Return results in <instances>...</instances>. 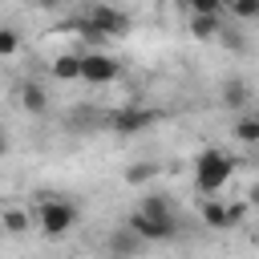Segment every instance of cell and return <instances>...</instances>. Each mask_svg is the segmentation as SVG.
I'll return each instance as SVG.
<instances>
[{"instance_id": "17", "label": "cell", "mask_w": 259, "mask_h": 259, "mask_svg": "<svg viewBox=\"0 0 259 259\" xmlns=\"http://www.w3.org/2000/svg\"><path fill=\"white\" fill-rule=\"evenodd\" d=\"M12 53H20V32L0 24V57H12Z\"/></svg>"}, {"instance_id": "4", "label": "cell", "mask_w": 259, "mask_h": 259, "mask_svg": "<svg viewBox=\"0 0 259 259\" xmlns=\"http://www.w3.org/2000/svg\"><path fill=\"white\" fill-rule=\"evenodd\" d=\"M117 77H121L117 57L101 53L97 45H93L89 53H81V81H89V85H109V81H117Z\"/></svg>"}, {"instance_id": "22", "label": "cell", "mask_w": 259, "mask_h": 259, "mask_svg": "<svg viewBox=\"0 0 259 259\" xmlns=\"http://www.w3.org/2000/svg\"><path fill=\"white\" fill-rule=\"evenodd\" d=\"M4 146H8V142H4V138H0V154H4Z\"/></svg>"}, {"instance_id": "9", "label": "cell", "mask_w": 259, "mask_h": 259, "mask_svg": "<svg viewBox=\"0 0 259 259\" xmlns=\"http://www.w3.org/2000/svg\"><path fill=\"white\" fill-rule=\"evenodd\" d=\"M0 227H4L8 235H24V231L32 227V214L20 210V206H4V210H0Z\"/></svg>"}, {"instance_id": "21", "label": "cell", "mask_w": 259, "mask_h": 259, "mask_svg": "<svg viewBox=\"0 0 259 259\" xmlns=\"http://www.w3.org/2000/svg\"><path fill=\"white\" fill-rule=\"evenodd\" d=\"M227 4H231V0H219V8H227Z\"/></svg>"}, {"instance_id": "12", "label": "cell", "mask_w": 259, "mask_h": 259, "mask_svg": "<svg viewBox=\"0 0 259 259\" xmlns=\"http://www.w3.org/2000/svg\"><path fill=\"white\" fill-rule=\"evenodd\" d=\"M109 251H117V255H134V251H142V239H138L130 227H121V231H113V239H109Z\"/></svg>"}, {"instance_id": "16", "label": "cell", "mask_w": 259, "mask_h": 259, "mask_svg": "<svg viewBox=\"0 0 259 259\" xmlns=\"http://www.w3.org/2000/svg\"><path fill=\"white\" fill-rule=\"evenodd\" d=\"M73 125L77 130H97V125H105V113H97V109H73Z\"/></svg>"}, {"instance_id": "2", "label": "cell", "mask_w": 259, "mask_h": 259, "mask_svg": "<svg viewBox=\"0 0 259 259\" xmlns=\"http://www.w3.org/2000/svg\"><path fill=\"white\" fill-rule=\"evenodd\" d=\"M36 227L49 235V239H61L77 227V206L69 198H57V194H45L36 202Z\"/></svg>"}, {"instance_id": "18", "label": "cell", "mask_w": 259, "mask_h": 259, "mask_svg": "<svg viewBox=\"0 0 259 259\" xmlns=\"http://www.w3.org/2000/svg\"><path fill=\"white\" fill-rule=\"evenodd\" d=\"M227 8H231L239 20H255V16H259V0H231Z\"/></svg>"}, {"instance_id": "14", "label": "cell", "mask_w": 259, "mask_h": 259, "mask_svg": "<svg viewBox=\"0 0 259 259\" xmlns=\"http://www.w3.org/2000/svg\"><path fill=\"white\" fill-rule=\"evenodd\" d=\"M235 138H239V142H247V146H251V142H259V117H255V113H243V117H239V125H235Z\"/></svg>"}, {"instance_id": "5", "label": "cell", "mask_w": 259, "mask_h": 259, "mask_svg": "<svg viewBox=\"0 0 259 259\" xmlns=\"http://www.w3.org/2000/svg\"><path fill=\"white\" fill-rule=\"evenodd\" d=\"M158 117H162L158 109H142V105H121L117 113H105V125H109L113 134L130 138V134H142V130H150V125H154Z\"/></svg>"}, {"instance_id": "1", "label": "cell", "mask_w": 259, "mask_h": 259, "mask_svg": "<svg viewBox=\"0 0 259 259\" xmlns=\"http://www.w3.org/2000/svg\"><path fill=\"white\" fill-rule=\"evenodd\" d=\"M231 174H235V162H231L223 150H202V154L194 158V186H198L202 194H219V190L231 182Z\"/></svg>"}, {"instance_id": "11", "label": "cell", "mask_w": 259, "mask_h": 259, "mask_svg": "<svg viewBox=\"0 0 259 259\" xmlns=\"http://www.w3.org/2000/svg\"><path fill=\"white\" fill-rule=\"evenodd\" d=\"M190 32H194L198 40L219 36V16H214V12H190Z\"/></svg>"}, {"instance_id": "8", "label": "cell", "mask_w": 259, "mask_h": 259, "mask_svg": "<svg viewBox=\"0 0 259 259\" xmlns=\"http://www.w3.org/2000/svg\"><path fill=\"white\" fill-rule=\"evenodd\" d=\"M20 105H24L28 113H45V109H49V93H45V85L24 81V85H20Z\"/></svg>"}, {"instance_id": "6", "label": "cell", "mask_w": 259, "mask_h": 259, "mask_svg": "<svg viewBox=\"0 0 259 259\" xmlns=\"http://www.w3.org/2000/svg\"><path fill=\"white\" fill-rule=\"evenodd\" d=\"M101 36H121V32H130V16L121 12V8H113V4H97V8H89V16H85Z\"/></svg>"}, {"instance_id": "15", "label": "cell", "mask_w": 259, "mask_h": 259, "mask_svg": "<svg viewBox=\"0 0 259 259\" xmlns=\"http://www.w3.org/2000/svg\"><path fill=\"white\" fill-rule=\"evenodd\" d=\"M154 174H158V166H154V162H138V166H130V170H125V182H130V186H146Z\"/></svg>"}, {"instance_id": "20", "label": "cell", "mask_w": 259, "mask_h": 259, "mask_svg": "<svg viewBox=\"0 0 259 259\" xmlns=\"http://www.w3.org/2000/svg\"><path fill=\"white\" fill-rule=\"evenodd\" d=\"M36 8H45V12H53V8H65V0H32Z\"/></svg>"}, {"instance_id": "13", "label": "cell", "mask_w": 259, "mask_h": 259, "mask_svg": "<svg viewBox=\"0 0 259 259\" xmlns=\"http://www.w3.org/2000/svg\"><path fill=\"white\" fill-rule=\"evenodd\" d=\"M247 97H251V89H247V81H239V77H231V81L223 85V101H227L231 109H239V105H247Z\"/></svg>"}, {"instance_id": "19", "label": "cell", "mask_w": 259, "mask_h": 259, "mask_svg": "<svg viewBox=\"0 0 259 259\" xmlns=\"http://www.w3.org/2000/svg\"><path fill=\"white\" fill-rule=\"evenodd\" d=\"M186 4H190V12H214V16H223L219 0H186Z\"/></svg>"}, {"instance_id": "7", "label": "cell", "mask_w": 259, "mask_h": 259, "mask_svg": "<svg viewBox=\"0 0 259 259\" xmlns=\"http://www.w3.org/2000/svg\"><path fill=\"white\" fill-rule=\"evenodd\" d=\"M235 219H239V210H235V206H227V202H219L214 194L206 198V206H202V223H206V227H214V231H223V227H235Z\"/></svg>"}, {"instance_id": "3", "label": "cell", "mask_w": 259, "mask_h": 259, "mask_svg": "<svg viewBox=\"0 0 259 259\" xmlns=\"http://www.w3.org/2000/svg\"><path fill=\"white\" fill-rule=\"evenodd\" d=\"M125 227H130L142 243H162V239H174V231H178L174 210H142V206L125 219Z\"/></svg>"}, {"instance_id": "10", "label": "cell", "mask_w": 259, "mask_h": 259, "mask_svg": "<svg viewBox=\"0 0 259 259\" xmlns=\"http://www.w3.org/2000/svg\"><path fill=\"white\" fill-rule=\"evenodd\" d=\"M53 77L57 81H81V57L77 53H61L53 61Z\"/></svg>"}]
</instances>
